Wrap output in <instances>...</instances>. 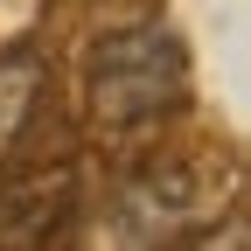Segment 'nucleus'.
Returning a JSON list of instances; mask_svg holds the SVG:
<instances>
[{
  "label": "nucleus",
  "mask_w": 251,
  "mask_h": 251,
  "mask_svg": "<svg viewBox=\"0 0 251 251\" xmlns=\"http://www.w3.org/2000/svg\"><path fill=\"white\" fill-rule=\"evenodd\" d=\"M181 105H188V49L175 28L140 21V28H112L84 49V112L105 140L140 133Z\"/></svg>",
  "instance_id": "nucleus-1"
},
{
  "label": "nucleus",
  "mask_w": 251,
  "mask_h": 251,
  "mask_svg": "<svg viewBox=\"0 0 251 251\" xmlns=\"http://www.w3.org/2000/svg\"><path fill=\"white\" fill-rule=\"evenodd\" d=\"M216 209H224V181H216V168L188 161V153H168V161H153V168H140L133 181H126L119 237H112V244L188 237V230H202Z\"/></svg>",
  "instance_id": "nucleus-2"
},
{
  "label": "nucleus",
  "mask_w": 251,
  "mask_h": 251,
  "mask_svg": "<svg viewBox=\"0 0 251 251\" xmlns=\"http://www.w3.org/2000/svg\"><path fill=\"white\" fill-rule=\"evenodd\" d=\"M42 49H14L0 56V161L14 153V140L28 133V119H35V98H42Z\"/></svg>",
  "instance_id": "nucleus-4"
},
{
  "label": "nucleus",
  "mask_w": 251,
  "mask_h": 251,
  "mask_svg": "<svg viewBox=\"0 0 251 251\" xmlns=\"http://www.w3.org/2000/svg\"><path fill=\"white\" fill-rule=\"evenodd\" d=\"M77 196L84 181L70 161L56 168H28V175H7L0 181V251H42L70 230L77 216Z\"/></svg>",
  "instance_id": "nucleus-3"
}]
</instances>
